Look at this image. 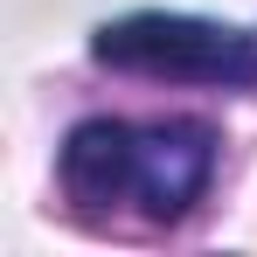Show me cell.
Here are the masks:
<instances>
[{"label":"cell","mask_w":257,"mask_h":257,"mask_svg":"<svg viewBox=\"0 0 257 257\" xmlns=\"http://www.w3.org/2000/svg\"><path fill=\"white\" fill-rule=\"evenodd\" d=\"M90 56L125 77H167V84H209V90H250L257 84V35L202 14H118L90 35Z\"/></svg>","instance_id":"2"},{"label":"cell","mask_w":257,"mask_h":257,"mask_svg":"<svg viewBox=\"0 0 257 257\" xmlns=\"http://www.w3.org/2000/svg\"><path fill=\"white\" fill-rule=\"evenodd\" d=\"M56 174H63V195L77 209L132 202L146 222H181L215 174V132L202 118H167V125L84 118L63 139Z\"/></svg>","instance_id":"1"}]
</instances>
